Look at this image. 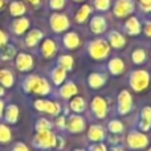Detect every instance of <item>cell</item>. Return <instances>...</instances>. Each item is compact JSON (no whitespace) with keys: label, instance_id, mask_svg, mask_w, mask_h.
Returning a JSON list of instances; mask_svg holds the SVG:
<instances>
[{"label":"cell","instance_id":"6da1fadb","mask_svg":"<svg viewBox=\"0 0 151 151\" xmlns=\"http://www.w3.org/2000/svg\"><path fill=\"white\" fill-rule=\"evenodd\" d=\"M88 52L94 60H104L110 52V45L104 39L91 40L88 44Z\"/></svg>","mask_w":151,"mask_h":151},{"label":"cell","instance_id":"7a4b0ae2","mask_svg":"<svg viewBox=\"0 0 151 151\" xmlns=\"http://www.w3.org/2000/svg\"><path fill=\"white\" fill-rule=\"evenodd\" d=\"M150 82V74L147 73L146 70H134L130 73V77H129V83H130L131 89L134 91H142L149 86Z\"/></svg>","mask_w":151,"mask_h":151},{"label":"cell","instance_id":"3957f363","mask_svg":"<svg viewBox=\"0 0 151 151\" xmlns=\"http://www.w3.org/2000/svg\"><path fill=\"white\" fill-rule=\"evenodd\" d=\"M33 145L37 149L47 150L50 147L56 146V135L52 131H42V133H36L33 138Z\"/></svg>","mask_w":151,"mask_h":151},{"label":"cell","instance_id":"277c9868","mask_svg":"<svg viewBox=\"0 0 151 151\" xmlns=\"http://www.w3.org/2000/svg\"><path fill=\"white\" fill-rule=\"evenodd\" d=\"M126 142H127V146L130 149L142 150L149 145V138H147L146 134L141 133V131H131V133H129Z\"/></svg>","mask_w":151,"mask_h":151},{"label":"cell","instance_id":"5b68a950","mask_svg":"<svg viewBox=\"0 0 151 151\" xmlns=\"http://www.w3.org/2000/svg\"><path fill=\"white\" fill-rule=\"evenodd\" d=\"M49 25L53 32L61 33V32L66 31V29L70 27V23H69V19L66 17L65 15L56 12L49 17Z\"/></svg>","mask_w":151,"mask_h":151},{"label":"cell","instance_id":"8992f818","mask_svg":"<svg viewBox=\"0 0 151 151\" xmlns=\"http://www.w3.org/2000/svg\"><path fill=\"white\" fill-rule=\"evenodd\" d=\"M33 106L37 111L47 113V114H50V115H57L61 111V106L57 102L47 101V99H36Z\"/></svg>","mask_w":151,"mask_h":151},{"label":"cell","instance_id":"52a82bcc","mask_svg":"<svg viewBox=\"0 0 151 151\" xmlns=\"http://www.w3.org/2000/svg\"><path fill=\"white\" fill-rule=\"evenodd\" d=\"M133 107V98L131 94L127 90H122L118 94V101H117V110L119 115H126Z\"/></svg>","mask_w":151,"mask_h":151},{"label":"cell","instance_id":"ba28073f","mask_svg":"<svg viewBox=\"0 0 151 151\" xmlns=\"http://www.w3.org/2000/svg\"><path fill=\"white\" fill-rule=\"evenodd\" d=\"M65 127L68 129V131H70L72 134H78V133H81V131L85 130L86 123H85V119H83L81 115L73 114L66 119Z\"/></svg>","mask_w":151,"mask_h":151},{"label":"cell","instance_id":"9c48e42d","mask_svg":"<svg viewBox=\"0 0 151 151\" xmlns=\"http://www.w3.org/2000/svg\"><path fill=\"white\" fill-rule=\"evenodd\" d=\"M134 12V3L131 0H117L114 5V15L117 17H126Z\"/></svg>","mask_w":151,"mask_h":151},{"label":"cell","instance_id":"30bf717a","mask_svg":"<svg viewBox=\"0 0 151 151\" xmlns=\"http://www.w3.org/2000/svg\"><path fill=\"white\" fill-rule=\"evenodd\" d=\"M15 65L17 68V70L29 72L33 68V57L28 53H19V55H16Z\"/></svg>","mask_w":151,"mask_h":151},{"label":"cell","instance_id":"8fae6325","mask_svg":"<svg viewBox=\"0 0 151 151\" xmlns=\"http://www.w3.org/2000/svg\"><path fill=\"white\" fill-rule=\"evenodd\" d=\"M91 111L93 114L96 115L97 118H105L106 117V113H107V104L102 97H94L91 99Z\"/></svg>","mask_w":151,"mask_h":151},{"label":"cell","instance_id":"7c38bea8","mask_svg":"<svg viewBox=\"0 0 151 151\" xmlns=\"http://www.w3.org/2000/svg\"><path fill=\"white\" fill-rule=\"evenodd\" d=\"M29 25H31L29 19L20 16V17L15 19V20L12 21V24H11V31H12L15 35H19V36H20V35L25 33V31H28Z\"/></svg>","mask_w":151,"mask_h":151},{"label":"cell","instance_id":"4fadbf2b","mask_svg":"<svg viewBox=\"0 0 151 151\" xmlns=\"http://www.w3.org/2000/svg\"><path fill=\"white\" fill-rule=\"evenodd\" d=\"M106 28H107V23L104 16H94L90 20V29L93 33L96 35L104 33L106 31Z\"/></svg>","mask_w":151,"mask_h":151},{"label":"cell","instance_id":"5bb4252c","mask_svg":"<svg viewBox=\"0 0 151 151\" xmlns=\"http://www.w3.org/2000/svg\"><path fill=\"white\" fill-rule=\"evenodd\" d=\"M88 138L91 142H102L105 138V129L101 125H91L88 131Z\"/></svg>","mask_w":151,"mask_h":151},{"label":"cell","instance_id":"9a60e30c","mask_svg":"<svg viewBox=\"0 0 151 151\" xmlns=\"http://www.w3.org/2000/svg\"><path fill=\"white\" fill-rule=\"evenodd\" d=\"M40 50H41V55L44 56L45 58H50L57 52V45H56V42L53 41L52 39H45L44 41H42L41 49Z\"/></svg>","mask_w":151,"mask_h":151},{"label":"cell","instance_id":"2e32d148","mask_svg":"<svg viewBox=\"0 0 151 151\" xmlns=\"http://www.w3.org/2000/svg\"><path fill=\"white\" fill-rule=\"evenodd\" d=\"M44 37V33H42L40 29H32V31L28 32V35L25 36V45L28 48H33L39 44L40 41Z\"/></svg>","mask_w":151,"mask_h":151},{"label":"cell","instance_id":"e0dca14e","mask_svg":"<svg viewBox=\"0 0 151 151\" xmlns=\"http://www.w3.org/2000/svg\"><path fill=\"white\" fill-rule=\"evenodd\" d=\"M139 129L142 131H149L151 129V107L145 106L141 110V122H139Z\"/></svg>","mask_w":151,"mask_h":151},{"label":"cell","instance_id":"ac0fdd59","mask_svg":"<svg viewBox=\"0 0 151 151\" xmlns=\"http://www.w3.org/2000/svg\"><path fill=\"white\" fill-rule=\"evenodd\" d=\"M19 115H20V110L15 104L8 105L4 109V118L8 123H16L19 119Z\"/></svg>","mask_w":151,"mask_h":151},{"label":"cell","instance_id":"d6986e66","mask_svg":"<svg viewBox=\"0 0 151 151\" xmlns=\"http://www.w3.org/2000/svg\"><path fill=\"white\" fill-rule=\"evenodd\" d=\"M125 31L127 35L131 36H137L141 33V23L137 17H130L127 21L125 23Z\"/></svg>","mask_w":151,"mask_h":151},{"label":"cell","instance_id":"ffe728a7","mask_svg":"<svg viewBox=\"0 0 151 151\" xmlns=\"http://www.w3.org/2000/svg\"><path fill=\"white\" fill-rule=\"evenodd\" d=\"M78 89L77 86H76L74 82H72V81H68V82H65L63 86L60 88V96L63 97V98H72V97H74L76 94H77Z\"/></svg>","mask_w":151,"mask_h":151},{"label":"cell","instance_id":"44dd1931","mask_svg":"<svg viewBox=\"0 0 151 151\" xmlns=\"http://www.w3.org/2000/svg\"><path fill=\"white\" fill-rule=\"evenodd\" d=\"M106 82V76L102 73H91L88 77V83L91 89H99Z\"/></svg>","mask_w":151,"mask_h":151},{"label":"cell","instance_id":"7402d4cb","mask_svg":"<svg viewBox=\"0 0 151 151\" xmlns=\"http://www.w3.org/2000/svg\"><path fill=\"white\" fill-rule=\"evenodd\" d=\"M63 42L65 45V48H68V49H76L80 45V37L74 32H68V33L64 35Z\"/></svg>","mask_w":151,"mask_h":151},{"label":"cell","instance_id":"603a6c76","mask_svg":"<svg viewBox=\"0 0 151 151\" xmlns=\"http://www.w3.org/2000/svg\"><path fill=\"white\" fill-rule=\"evenodd\" d=\"M109 42H110V45H111L113 48H115V49H119V48L125 47L126 40H125V37H123L122 35L119 33V32L111 31L109 33Z\"/></svg>","mask_w":151,"mask_h":151},{"label":"cell","instance_id":"cb8c5ba5","mask_svg":"<svg viewBox=\"0 0 151 151\" xmlns=\"http://www.w3.org/2000/svg\"><path fill=\"white\" fill-rule=\"evenodd\" d=\"M107 68H109V72L111 74L118 76V74H121L123 70H125V63H123V60H121V58L114 57V58H111V60L109 61Z\"/></svg>","mask_w":151,"mask_h":151},{"label":"cell","instance_id":"d4e9b609","mask_svg":"<svg viewBox=\"0 0 151 151\" xmlns=\"http://www.w3.org/2000/svg\"><path fill=\"white\" fill-rule=\"evenodd\" d=\"M15 83V77L8 69H0V85L3 88H12Z\"/></svg>","mask_w":151,"mask_h":151},{"label":"cell","instance_id":"484cf974","mask_svg":"<svg viewBox=\"0 0 151 151\" xmlns=\"http://www.w3.org/2000/svg\"><path fill=\"white\" fill-rule=\"evenodd\" d=\"M27 8H25V4H24L21 0H13L11 1L9 4V13L15 17H20L25 13Z\"/></svg>","mask_w":151,"mask_h":151},{"label":"cell","instance_id":"4316f807","mask_svg":"<svg viewBox=\"0 0 151 151\" xmlns=\"http://www.w3.org/2000/svg\"><path fill=\"white\" fill-rule=\"evenodd\" d=\"M50 78H52L55 85H57V86L61 85L66 78V70L64 68H61V66H56V68L50 72Z\"/></svg>","mask_w":151,"mask_h":151},{"label":"cell","instance_id":"83f0119b","mask_svg":"<svg viewBox=\"0 0 151 151\" xmlns=\"http://www.w3.org/2000/svg\"><path fill=\"white\" fill-rule=\"evenodd\" d=\"M33 93L39 94V96H47V94L50 93V85L49 82H48L45 78H39V81H37V85L36 88H35Z\"/></svg>","mask_w":151,"mask_h":151},{"label":"cell","instance_id":"f1b7e54d","mask_svg":"<svg viewBox=\"0 0 151 151\" xmlns=\"http://www.w3.org/2000/svg\"><path fill=\"white\" fill-rule=\"evenodd\" d=\"M69 106H70V110L74 113H77V114H80V113H83L86 109V102L85 99L82 98V97H74L73 99L70 101V104H69Z\"/></svg>","mask_w":151,"mask_h":151},{"label":"cell","instance_id":"f546056e","mask_svg":"<svg viewBox=\"0 0 151 151\" xmlns=\"http://www.w3.org/2000/svg\"><path fill=\"white\" fill-rule=\"evenodd\" d=\"M13 57H16V48L11 44H5L3 48H0V58L4 61L12 60Z\"/></svg>","mask_w":151,"mask_h":151},{"label":"cell","instance_id":"4dcf8cb0","mask_svg":"<svg viewBox=\"0 0 151 151\" xmlns=\"http://www.w3.org/2000/svg\"><path fill=\"white\" fill-rule=\"evenodd\" d=\"M39 76H28V77H25V80L23 81V89L25 93H33L35 88H36L37 85V81H39Z\"/></svg>","mask_w":151,"mask_h":151},{"label":"cell","instance_id":"1f68e13d","mask_svg":"<svg viewBox=\"0 0 151 151\" xmlns=\"http://www.w3.org/2000/svg\"><path fill=\"white\" fill-rule=\"evenodd\" d=\"M91 12V7L89 4H83L82 7L78 9V12L76 13V21L77 23H85L86 19L89 17V15H90Z\"/></svg>","mask_w":151,"mask_h":151},{"label":"cell","instance_id":"d6a6232c","mask_svg":"<svg viewBox=\"0 0 151 151\" xmlns=\"http://www.w3.org/2000/svg\"><path fill=\"white\" fill-rule=\"evenodd\" d=\"M58 66H61V68H64L66 72L68 70H72L73 69V64H74V61H73V57L72 56H69V55H63V56H60L58 57Z\"/></svg>","mask_w":151,"mask_h":151},{"label":"cell","instance_id":"836d02e7","mask_svg":"<svg viewBox=\"0 0 151 151\" xmlns=\"http://www.w3.org/2000/svg\"><path fill=\"white\" fill-rule=\"evenodd\" d=\"M35 129H36L37 133L50 131V130H52V122H50V121H48L47 118H40V119H37L36 125H35Z\"/></svg>","mask_w":151,"mask_h":151},{"label":"cell","instance_id":"e575fe53","mask_svg":"<svg viewBox=\"0 0 151 151\" xmlns=\"http://www.w3.org/2000/svg\"><path fill=\"white\" fill-rule=\"evenodd\" d=\"M12 139L11 129L4 123H0V143H8Z\"/></svg>","mask_w":151,"mask_h":151},{"label":"cell","instance_id":"d590c367","mask_svg":"<svg viewBox=\"0 0 151 151\" xmlns=\"http://www.w3.org/2000/svg\"><path fill=\"white\" fill-rule=\"evenodd\" d=\"M131 60H133L134 64H137V65H139V64H143L145 61H146V52H145V49H135L133 52V55H131Z\"/></svg>","mask_w":151,"mask_h":151},{"label":"cell","instance_id":"8d00e7d4","mask_svg":"<svg viewBox=\"0 0 151 151\" xmlns=\"http://www.w3.org/2000/svg\"><path fill=\"white\" fill-rule=\"evenodd\" d=\"M107 129H109V131L110 133H113V134H122L123 125H122L121 121L113 119V121H110V122L107 123Z\"/></svg>","mask_w":151,"mask_h":151},{"label":"cell","instance_id":"74e56055","mask_svg":"<svg viewBox=\"0 0 151 151\" xmlns=\"http://www.w3.org/2000/svg\"><path fill=\"white\" fill-rule=\"evenodd\" d=\"M94 7L98 11H107L110 7V0H94Z\"/></svg>","mask_w":151,"mask_h":151},{"label":"cell","instance_id":"f35d334b","mask_svg":"<svg viewBox=\"0 0 151 151\" xmlns=\"http://www.w3.org/2000/svg\"><path fill=\"white\" fill-rule=\"evenodd\" d=\"M49 7L55 11L63 9L65 7V0H49Z\"/></svg>","mask_w":151,"mask_h":151},{"label":"cell","instance_id":"ab89813d","mask_svg":"<svg viewBox=\"0 0 151 151\" xmlns=\"http://www.w3.org/2000/svg\"><path fill=\"white\" fill-rule=\"evenodd\" d=\"M89 151H107V149L104 143H101V142H96L94 145H91V146L89 147Z\"/></svg>","mask_w":151,"mask_h":151},{"label":"cell","instance_id":"60d3db41","mask_svg":"<svg viewBox=\"0 0 151 151\" xmlns=\"http://www.w3.org/2000/svg\"><path fill=\"white\" fill-rule=\"evenodd\" d=\"M5 44H8V35L3 29H0V48H3Z\"/></svg>","mask_w":151,"mask_h":151},{"label":"cell","instance_id":"b9f144b4","mask_svg":"<svg viewBox=\"0 0 151 151\" xmlns=\"http://www.w3.org/2000/svg\"><path fill=\"white\" fill-rule=\"evenodd\" d=\"M12 151H29L28 146H27L25 143H23V142H19V143H16L15 146H13Z\"/></svg>","mask_w":151,"mask_h":151},{"label":"cell","instance_id":"7bdbcfd3","mask_svg":"<svg viewBox=\"0 0 151 151\" xmlns=\"http://www.w3.org/2000/svg\"><path fill=\"white\" fill-rule=\"evenodd\" d=\"M141 7L143 8L145 12H150L151 11V0H139Z\"/></svg>","mask_w":151,"mask_h":151},{"label":"cell","instance_id":"ee69618b","mask_svg":"<svg viewBox=\"0 0 151 151\" xmlns=\"http://www.w3.org/2000/svg\"><path fill=\"white\" fill-rule=\"evenodd\" d=\"M56 125H57L60 129H64V127L66 126V118L64 117V115L58 117V118H57V121H56Z\"/></svg>","mask_w":151,"mask_h":151},{"label":"cell","instance_id":"f6af8a7d","mask_svg":"<svg viewBox=\"0 0 151 151\" xmlns=\"http://www.w3.org/2000/svg\"><path fill=\"white\" fill-rule=\"evenodd\" d=\"M64 139L61 138V137H56V146L55 147H57V149H63L64 147Z\"/></svg>","mask_w":151,"mask_h":151},{"label":"cell","instance_id":"bcb514c9","mask_svg":"<svg viewBox=\"0 0 151 151\" xmlns=\"http://www.w3.org/2000/svg\"><path fill=\"white\" fill-rule=\"evenodd\" d=\"M145 33H146V36L151 37V23L150 21H147V23L145 24Z\"/></svg>","mask_w":151,"mask_h":151},{"label":"cell","instance_id":"7dc6e473","mask_svg":"<svg viewBox=\"0 0 151 151\" xmlns=\"http://www.w3.org/2000/svg\"><path fill=\"white\" fill-rule=\"evenodd\" d=\"M4 109H5V107H4V102L0 99V118L4 115Z\"/></svg>","mask_w":151,"mask_h":151},{"label":"cell","instance_id":"c3c4849f","mask_svg":"<svg viewBox=\"0 0 151 151\" xmlns=\"http://www.w3.org/2000/svg\"><path fill=\"white\" fill-rule=\"evenodd\" d=\"M27 1H29V3H31V4H32V5H39L41 0H27Z\"/></svg>","mask_w":151,"mask_h":151},{"label":"cell","instance_id":"681fc988","mask_svg":"<svg viewBox=\"0 0 151 151\" xmlns=\"http://www.w3.org/2000/svg\"><path fill=\"white\" fill-rule=\"evenodd\" d=\"M5 4H7V1H5V0H0V11L5 7Z\"/></svg>","mask_w":151,"mask_h":151},{"label":"cell","instance_id":"f907efd6","mask_svg":"<svg viewBox=\"0 0 151 151\" xmlns=\"http://www.w3.org/2000/svg\"><path fill=\"white\" fill-rule=\"evenodd\" d=\"M110 151H123V149L122 147H119V146H117V147H113Z\"/></svg>","mask_w":151,"mask_h":151},{"label":"cell","instance_id":"816d5d0a","mask_svg":"<svg viewBox=\"0 0 151 151\" xmlns=\"http://www.w3.org/2000/svg\"><path fill=\"white\" fill-rule=\"evenodd\" d=\"M3 96H4V88L0 85V97H3Z\"/></svg>","mask_w":151,"mask_h":151},{"label":"cell","instance_id":"f5cc1de1","mask_svg":"<svg viewBox=\"0 0 151 151\" xmlns=\"http://www.w3.org/2000/svg\"><path fill=\"white\" fill-rule=\"evenodd\" d=\"M74 151H86V150H82V149H76Z\"/></svg>","mask_w":151,"mask_h":151},{"label":"cell","instance_id":"db71d44e","mask_svg":"<svg viewBox=\"0 0 151 151\" xmlns=\"http://www.w3.org/2000/svg\"><path fill=\"white\" fill-rule=\"evenodd\" d=\"M74 1H82V0H74Z\"/></svg>","mask_w":151,"mask_h":151},{"label":"cell","instance_id":"11a10c76","mask_svg":"<svg viewBox=\"0 0 151 151\" xmlns=\"http://www.w3.org/2000/svg\"><path fill=\"white\" fill-rule=\"evenodd\" d=\"M147 151H151V149H149V150H147Z\"/></svg>","mask_w":151,"mask_h":151}]
</instances>
